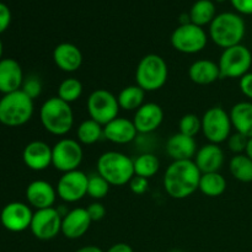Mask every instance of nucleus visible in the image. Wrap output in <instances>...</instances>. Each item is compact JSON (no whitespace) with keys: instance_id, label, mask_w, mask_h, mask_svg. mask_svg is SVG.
Returning <instances> with one entry per match:
<instances>
[{"instance_id":"6e6552de","label":"nucleus","mask_w":252,"mask_h":252,"mask_svg":"<svg viewBox=\"0 0 252 252\" xmlns=\"http://www.w3.org/2000/svg\"><path fill=\"white\" fill-rule=\"evenodd\" d=\"M170 41L171 46L177 52L185 54H196L206 48L208 43V36L203 27L189 22L176 27L172 32Z\"/></svg>"},{"instance_id":"c03bdc74","label":"nucleus","mask_w":252,"mask_h":252,"mask_svg":"<svg viewBox=\"0 0 252 252\" xmlns=\"http://www.w3.org/2000/svg\"><path fill=\"white\" fill-rule=\"evenodd\" d=\"M245 154L252 160V138L249 139L248 147H246V150H245Z\"/></svg>"},{"instance_id":"2f4dec72","label":"nucleus","mask_w":252,"mask_h":252,"mask_svg":"<svg viewBox=\"0 0 252 252\" xmlns=\"http://www.w3.org/2000/svg\"><path fill=\"white\" fill-rule=\"evenodd\" d=\"M83 95V84L76 78L64 79L58 86V97L65 102H75Z\"/></svg>"},{"instance_id":"7c9ffc66","label":"nucleus","mask_w":252,"mask_h":252,"mask_svg":"<svg viewBox=\"0 0 252 252\" xmlns=\"http://www.w3.org/2000/svg\"><path fill=\"white\" fill-rule=\"evenodd\" d=\"M134 164V175L145 179H152L153 176L158 174L160 169V161L158 157L150 153L139 155L135 160H133Z\"/></svg>"},{"instance_id":"2eb2a0df","label":"nucleus","mask_w":252,"mask_h":252,"mask_svg":"<svg viewBox=\"0 0 252 252\" xmlns=\"http://www.w3.org/2000/svg\"><path fill=\"white\" fill-rule=\"evenodd\" d=\"M164 120V111L158 103L147 102L135 111L133 123L138 133L148 134L160 127Z\"/></svg>"},{"instance_id":"20e7f679","label":"nucleus","mask_w":252,"mask_h":252,"mask_svg":"<svg viewBox=\"0 0 252 252\" xmlns=\"http://www.w3.org/2000/svg\"><path fill=\"white\" fill-rule=\"evenodd\" d=\"M97 174L111 186H125L134 176V164L120 152H106L97 160Z\"/></svg>"},{"instance_id":"aec40b11","label":"nucleus","mask_w":252,"mask_h":252,"mask_svg":"<svg viewBox=\"0 0 252 252\" xmlns=\"http://www.w3.org/2000/svg\"><path fill=\"white\" fill-rule=\"evenodd\" d=\"M53 61L61 70L74 73L83 64V53L75 44L63 42L53 49Z\"/></svg>"},{"instance_id":"f03ea898","label":"nucleus","mask_w":252,"mask_h":252,"mask_svg":"<svg viewBox=\"0 0 252 252\" xmlns=\"http://www.w3.org/2000/svg\"><path fill=\"white\" fill-rule=\"evenodd\" d=\"M245 31L243 17L235 12H221L209 25V37L223 49L241 44Z\"/></svg>"},{"instance_id":"393cba45","label":"nucleus","mask_w":252,"mask_h":252,"mask_svg":"<svg viewBox=\"0 0 252 252\" xmlns=\"http://www.w3.org/2000/svg\"><path fill=\"white\" fill-rule=\"evenodd\" d=\"M231 125L235 130L246 138H252V102L243 101L233 106L230 111Z\"/></svg>"},{"instance_id":"6ab92c4d","label":"nucleus","mask_w":252,"mask_h":252,"mask_svg":"<svg viewBox=\"0 0 252 252\" xmlns=\"http://www.w3.org/2000/svg\"><path fill=\"white\" fill-rule=\"evenodd\" d=\"M22 68L12 58H2L0 61V93L4 95L21 90L24 84Z\"/></svg>"},{"instance_id":"f704fd0d","label":"nucleus","mask_w":252,"mask_h":252,"mask_svg":"<svg viewBox=\"0 0 252 252\" xmlns=\"http://www.w3.org/2000/svg\"><path fill=\"white\" fill-rule=\"evenodd\" d=\"M228 147L231 152L235 155L238 154H245L246 147H248L249 138H246L245 135L240 134V133L235 132L233 134H230V137L228 138Z\"/></svg>"},{"instance_id":"cd10ccee","label":"nucleus","mask_w":252,"mask_h":252,"mask_svg":"<svg viewBox=\"0 0 252 252\" xmlns=\"http://www.w3.org/2000/svg\"><path fill=\"white\" fill-rule=\"evenodd\" d=\"M199 191L208 197H219L225 192L226 180L219 172L202 174L199 180Z\"/></svg>"},{"instance_id":"f8f14e48","label":"nucleus","mask_w":252,"mask_h":252,"mask_svg":"<svg viewBox=\"0 0 252 252\" xmlns=\"http://www.w3.org/2000/svg\"><path fill=\"white\" fill-rule=\"evenodd\" d=\"M62 214L54 207L46 209H38L32 217L31 233L38 240L47 241L56 238L59 233H62Z\"/></svg>"},{"instance_id":"a878e982","label":"nucleus","mask_w":252,"mask_h":252,"mask_svg":"<svg viewBox=\"0 0 252 252\" xmlns=\"http://www.w3.org/2000/svg\"><path fill=\"white\" fill-rule=\"evenodd\" d=\"M216 4L212 0H197L189 10V20L199 27L211 25L216 19Z\"/></svg>"},{"instance_id":"a19ab883","label":"nucleus","mask_w":252,"mask_h":252,"mask_svg":"<svg viewBox=\"0 0 252 252\" xmlns=\"http://www.w3.org/2000/svg\"><path fill=\"white\" fill-rule=\"evenodd\" d=\"M234 9L243 15H252V0H230Z\"/></svg>"},{"instance_id":"e433bc0d","label":"nucleus","mask_w":252,"mask_h":252,"mask_svg":"<svg viewBox=\"0 0 252 252\" xmlns=\"http://www.w3.org/2000/svg\"><path fill=\"white\" fill-rule=\"evenodd\" d=\"M128 185H129V189L133 193L138 194V196H142L149 189V180L145 179V177H140L134 175Z\"/></svg>"},{"instance_id":"f257e3e1","label":"nucleus","mask_w":252,"mask_h":252,"mask_svg":"<svg viewBox=\"0 0 252 252\" xmlns=\"http://www.w3.org/2000/svg\"><path fill=\"white\" fill-rule=\"evenodd\" d=\"M201 176L193 160L172 161L165 171L164 189L171 198L185 199L198 189Z\"/></svg>"},{"instance_id":"de8ad7c7","label":"nucleus","mask_w":252,"mask_h":252,"mask_svg":"<svg viewBox=\"0 0 252 252\" xmlns=\"http://www.w3.org/2000/svg\"><path fill=\"white\" fill-rule=\"evenodd\" d=\"M217 2H223V1H225V0H216Z\"/></svg>"},{"instance_id":"1a4fd4ad","label":"nucleus","mask_w":252,"mask_h":252,"mask_svg":"<svg viewBox=\"0 0 252 252\" xmlns=\"http://www.w3.org/2000/svg\"><path fill=\"white\" fill-rule=\"evenodd\" d=\"M202 120V132L209 143L220 144L226 142L231 134L230 115L224 108L216 106L204 112Z\"/></svg>"},{"instance_id":"b1692460","label":"nucleus","mask_w":252,"mask_h":252,"mask_svg":"<svg viewBox=\"0 0 252 252\" xmlns=\"http://www.w3.org/2000/svg\"><path fill=\"white\" fill-rule=\"evenodd\" d=\"M189 76L197 85H209L220 79L218 63L209 59L193 62L189 69Z\"/></svg>"},{"instance_id":"473e14b6","label":"nucleus","mask_w":252,"mask_h":252,"mask_svg":"<svg viewBox=\"0 0 252 252\" xmlns=\"http://www.w3.org/2000/svg\"><path fill=\"white\" fill-rule=\"evenodd\" d=\"M111 185L98 174L89 176L88 194L94 199H102L107 196Z\"/></svg>"},{"instance_id":"a211bd4d","label":"nucleus","mask_w":252,"mask_h":252,"mask_svg":"<svg viewBox=\"0 0 252 252\" xmlns=\"http://www.w3.org/2000/svg\"><path fill=\"white\" fill-rule=\"evenodd\" d=\"M57 189L49 182L44 180L32 181L26 189V199L29 204L33 208L46 209L52 208L56 203Z\"/></svg>"},{"instance_id":"49530a36","label":"nucleus","mask_w":252,"mask_h":252,"mask_svg":"<svg viewBox=\"0 0 252 252\" xmlns=\"http://www.w3.org/2000/svg\"><path fill=\"white\" fill-rule=\"evenodd\" d=\"M170 252H184V251H181V250H172V251H170Z\"/></svg>"},{"instance_id":"bb28decb","label":"nucleus","mask_w":252,"mask_h":252,"mask_svg":"<svg viewBox=\"0 0 252 252\" xmlns=\"http://www.w3.org/2000/svg\"><path fill=\"white\" fill-rule=\"evenodd\" d=\"M145 91L138 85H129L122 89L117 96L120 108L125 111H137L144 105Z\"/></svg>"},{"instance_id":"58836bf2","label":"nucleus","mask_w":252,"mask_h":252,"mask_svg":"<svg viewBox=\"0 0 252 252\" xmlns=\"http://www.w3.org/2000/svg\"><path fill=\"white\" fill-rule=\"evenodd\" d=\"M11 22V11L9 6L0 1V33L5 32Z\"/></svg>"},{"instance_id":"423d86ee","label":"nucleus","mask_w":252,"mask_h":252,"mask_svg":"<svg viewBox=\"0 0 252 252\" xmlns=\"http://www.w3.org/2000/svg\"><path fill=\"white\" fill-rule=\"evenodd\" d=\"M169 76L166 62L159 54L143 57L135 69V81L144 91H157L166 84Z\"/></svg>"},{"instance_id":"9d476101","label":"nucleus","mask_w":252,"mask_h":252,"mask_svg":"<svg viewBox=\"0 0 252 252\" xmlns=\"http://www.w3.org/2000/svg\"><path fill=\"white\" fill-rule=\"evenodd\" d=\"M86 106L91 120L96 121L101 126H106L112 120L117 118L121 110L117 97L111 91L105 89H97L93 91L89 95Z\"/></svg>"},{"instance_id":"c9c22d12","label":"nucleus","mask_w":252,"mask_h":252,"mask_svg":"<svg viewBox=\"0 0 252 252\" xmlns=\"http://www.w3.org/2000/svg\"><path fill=\"white\" fill-rule=\"evenodd\" d=\"M21 90L26 94L29 97H31L32 100H34L36 97H38L42 93V83L38 78L36 76H30V78L25 79L24 84H22Z\"/></svg>"},{"instance_id":"7ed1b4c3","label":"nucleus","mask_w":252,"mask_h":252,"mask_svg":"<svg viewBox=\"0 0 252 252\" xmlns=\"http://www.w3.org/2000/svg\"><path fill=\"white\" fill-rule=\"evenodd\" d=\"M39 120L48 133L53 135H65L74 126V113L70 103L61 100L58 96L44 101L39 110Z\"/></svg>"},{"instance_id":"c85d7f7f","label":"nucleus","mask_w":252,"mask_h":252,"mask_svg":"<svg viewBox=\"0 0 252 252\" xmlns=\"http://www.w3.org/2000/svg\"><path fill=\"white\" fill-rule=\"evenodd\" d=\"M76 135H78V142L80 144L93 145L103 137V126L89 118L79 125Z\"/></svg>"},{"instance_id":"09e8293b","label":"nucleus","mask_w":252,"mask_h":252,"mask_svg":"<svg viewBox=\"0 0 252 252\" xmlns=\"http://www.w3.org/2000/svg\"><path fill=\"white\" fill-rule=\"evenodd\" d=\"M152 252H159V251H152Z\"/></svg>"},{"instance_id":"ea45409f","label":"nucleus","mask_w":252,"mask_h":252,"mask_svg":"<svg viewBox=\"0 0 252 252\" xmlns=\"http://www.w3.org/2000/svg\"><path fill=\"white\" fill-rule=\"evenodd\" d=\"M239 88H240L241 93H243L246 97L252 100V73L249 71V73L245 74L243 78H240Z\"/></svg>"},{"instance_id":"79ce46f5","label":"nucleus","mask_w":252,"mask_h":252,"mask_svg":"<svg viewBox=\"0 0 252 252\" xmlns=\"http://www.w3.org/2000/svg\"><path fill=\"white\" fill-rule=\"evenodd\" d=\"M107 252H134V251H133V249L130 248L128 244L118 243L111 246V248L107 250Z\"/></svg>"},{"instance_id":"9b49d317","label":"nucleus","mask_w":252,"mask_h":252,"mask_svg":"<svg viewBox=\"0 0 252 252\" xmlns=\"http://www.w3.org/2000/svg\"><path fill=\"white\" fill-rule=\"evenodd\" d=\"M84 152L80 143L70 138L58 140L52 148V165L61 172L78 170L83 161Z\"/></svg>"},{"instance_id":"0eeeda50","label":"nucleus","mask_w":252,"mask_h":252,"mask_svg":"<svg viewBox=\"0 0 252 252\" xmlns=\"http://www.w3.org/2000/svg\"><path fill=\"white\" fill-rule=\"evenodd\" d=\"M251 65L252 54L246 46L238 44L224 49L218 62L220 79L243 78L250 71Z\"/></svg>"},{"instance_id":"f3484780","label":"nucleus","mask_w":252,"mask_h":252,"mask_svg":"<svg viewBox=\"0 0 252 252\" xmlns=\"http://www.w3.org/2000/svg\"><path fill=\"white\" fill-rule=\"evenodd\" d=\"M22 160L29 169L43 171L52 165V148L42 140H33L25 147Z\"/></svg>"},{"instance_id":"5701e85b","label":"nucleus","mask_w":252,"mask_h":252,"mask_svg":"<svg viewBox=\"0 0 252 252\" xmlns=\"http://www.w3.org/2000/svg\"><path fill=\"white\" fill-rule=\"evenodd\" d=\"M197 143L194 138L176 133L171 135L166 143V153L174 161L179 160H192L196 157Z\"/></svg>"},{"instance_id":"37998d69","label":"nucleus","mask_w":252,"mask_h":252,"mask_svg":"<svg viewBox=\"0 0 252 252\" xmlns=\"http://www.w3.org/2000/svg\"><path fill=\"white\" fill-rule=\"evenodd\" d=\"M75 252H103L100 248L94 245H89V246H84V248H80L79 250H76Z\"/></svg>"},{"instance_id":"ddd939ff","label":"nucleus","mask_w":252,"mask_h":252,"mask_svg":"<svg viewBox=\"0 0 252 252\" xmlns=\"http://www.w3.org/2000/svg\"><path fill=\"white\" fill-rule=\"evenodd\" d=\"M89 177L80 170L64 172L57 184V194L66 203H75L88 194Z\"/></svg>"},{"instance_id":"4c0bfd02","label":"nucleus","mask_w":252,"mask_h":252,"mask_svg":"<svg viewBox=\"0 0 252 252\" xmlns=\"http://www.w3.org/2000/svg\"><path fill=\"white\" fill-rule=\"evenodd\" d=\"M89 217H90L91 221H100L105 218L106 216V208L102 203L100 202H94L90 206L86 208Z\"/></svg>"},{"instance_id":"72a5a7b5","label":"nucleus","mask_w":252,"mask_h":252,"mask_svg":"<svg viewBox=\"0 0 252 252\" xmlns=\"http://www.w3.org/2000/svg\"><path fill=\"white\" fill-rule=\"evenodd\" d=\"M180 133L194 138L202 130V120L194 113H186L179 122Z\"/></svg>"},{"instance_id":"dca6fc26","label":"nucleus","mask_w":252,"mask_h":252,"mask_svg":"<svg viewBox=\"0 0 252 252\" xmlns=\"http://www.w3.org/2000/svg\"><path fill=\"white\" fill-rule=\"evenodd\" d=\"M91 219L86 208H74L68 211L62 219V234L65 238L79 239L88 233L91 225Z\"/></svg>"},{"instance_id":"4468645a","label":"nucleus","mask_w":252,"mask_h":252,"mask_svg":"<svg viewBox=\"0 0 252 252\" xmlns=\"http://www.w3.org/2000/svg\"><path fill=\"white\" fill-rule=\"evenodd\" d=\"M33 212L22 202H11L2 208L0 221L6 230L11 233H21L30 228Z\"/></svg>"},{"instance_id":"a18cd8bd","label":"nucleus","mask_w":252,"mask_h":252,"mask_svg":"<svg viewBox=\"0 0 252 252\" xmlns=\"http://www.w3.org/2000/svg\"><path fill=\"white\" fill-rule=\"evenodd\" d=\"M2 51H4V47H2V42L0 39V61L2 59Z\"/></svg>"},{"instance_id":"412c9836","label":"nucleus","mask_w":252,"mask_h":252,"mask_svg":"<svg viewBox=\"0 0 252 252\" xmlns=\"http://www.w3.org/2000/svg\"><path fill=\"white\" fill-rule=\"evenodd\" d=\"M138 132L133 121L117 117L103 126V137L115 144H128L137 137Z\"/></svg>"},{"instance_id":"c756f323","label":"nucleus","mask_w":252,"mask_h":252,"mask_svg":"<svg viewBox=\"0 0 252 252\" xmlns=\"http://www.w3.org/2000/svg\"><path fill=\"white\" fill-rule=\"evenodd\" d=\"M229 171L238 181L252 182V160L246 154L234 155L229 162Z\"/></svg>"},{"instance_id":"4be33fe9","label":"nucleus","mask_w":252,"mask_h":252,"mask_svg":"<svg viewBox=\"0 0 252 252\" xmlns=\"http://www.w3.org/2000/svg\"><path fill=\"white\" fill-rule=\"evenodd\" d=\"M193 161L202 174L219 172L224 164V152L218 144L208 143L197 150Z\"/></svg>"},{"instance_id":"39448f33","label":"nucleus","mask_w":252,"mask_h":252,"mask_svg":"<svg viewBox=\"0 0 252 252\" xmlns=\"http://www.w3.org/2000/svg\"><path fill=\"white\" fill-rule=\"evenodd\" d=\"M33 100L22 90L6 94L0 98V123L6 127H20L33 116Z\"/></svg>"}]
</instances>
